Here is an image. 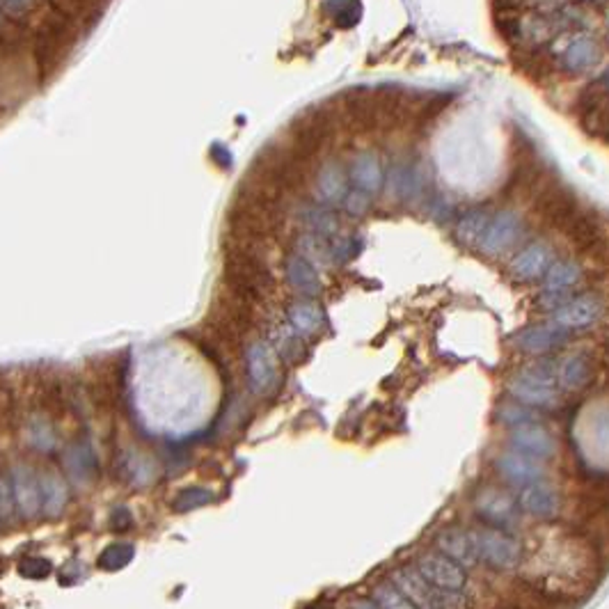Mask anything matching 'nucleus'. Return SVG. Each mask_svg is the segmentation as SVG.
<instances>
[{
	"instance_id": "obj_1",
	"label": "nucleus",
	"mask_w": 609,
	"mask_h": 609,
	"mask_svg": "<svg viewBox=\"0 0 609 609\" xmlns=\"http://www.w3.org/2000/svg\"><path fill=\"white\" fill-rule=\"evenodd\" d=\"M389 584L415 605V609H468V596L463 591L433 587L421 578V572L415 566L394 571Z\"/></svg>"
},
{
	"instance_id": "obj_2",
	"label": "nucleus",
	"mask_w": 609,
	"mask_h": 609,
	"mask_svg": "<svg viewBox=\"0 0 609 609\" xmlns=\"http://www.w3.org/2000/svg\"><path fill=\"white\" fill-rule=\"evenodd\" d=\"M225 282L234 298L257 300L271 287V273L257 254L247 250L231 253L225 262Z\"/></svg>"
},
{
	"instance_id": "obj_3",
	"label": "nucleus",
	"mask_w": 609,
	"mask_h": 609,
	"mask_svg": "<svg viewBox=\"0 0 609 609\" xmlns=\"http://www.w3.org/2000/svg\"><path fill=\"white\" fill-rule=\"evenodd\" d=\"M472 546L477 550V557L497 571H511L521 562V546L511 536L502 534L497 530H479L470 531Z\"/></svg>"
},
{
	"instance_id": "obj_4",
	"label": "nucleus",
	"mask_w": 609,
	"mask_h": 609,
	"mask_svg": "<svg viewBox=\"0 0 609 609\" xmlns=\"http://www.w3.org/2000/svg\"><path fill=\"white\" fill-rule=\"evenodd\" d=\"M247 383L257 394H271L278 385V363L275 353L263 342H254L246 348Z\"/></svg>"
},
{
	"instance_id": "obj_5",
	"label": "nucleus",
	"mask_w": 609,
	"mask_h": 609,
	"mask_svg": "<svg viewBox=\"0 0 609 609\" xmlns=\"http://www.w3.org/2000/svg\"><path fill=\"white\" fill-rule=\"evenodd\" d=\"M7 477H10L12 493H14L16 513H21L26 521L38 518L39 511H44L42 481L28 465H14Z\"/></svg>"
},
{
	"instance_id": "obj_6",
	"label": "nucleus",
	"mask_w": 609,
	"mask_h": 609,
	"mask_svg": "<svg viewBox=\"0 0 609 609\" xmlns=\"http://www.w3.org/2000/svg\"><path fill=\"white\" fill-rule=\"evenodd\" d=\"M603 314L605 304L598 296H578V298L562 303V307H557V310H552V323H557L566 330H580V328L598 323Z\"/></svg>"
},
{
	"instance_id": "obj_7",
	"label": "nucleus",
	"mask_w": 609,
	"mask_h": 609,
	"mask_svg": "<svg viewBox=\"0 0 609 609\" xmlns=\"http://www.w3.org/2000/svg\"><path fill=\"white\" fill-rule=\"evenodd\" d=\"M415 568L421 572V578H424L426 582H431L433 587L438 588L463 591V588H465V582H468L465 568H461L456 562L445 557L442 552H429V555H424V557L415 563Z\"/></svg>"
},
{
	"instance_id": "obj_8",
	"label": "nucleus",
	"mask_w": 609,
	"mask_h": 609,
	"mask_svg": "<svg viewBox=\"0 0 609 609\" xmlns=\"http://www.w3.org/2000/svg\"><path fill=\"white\" fill-rule=\"evenodd\" d=\"M521 237H522L521 216L513 213V211H499L497 216L490 221L488 229L483 234L479 247H481V253L490 254V257H499V254H505Z\"/></svg>"
},
{
	"instance_id": "obj_9",
	"label": "nucleus",
	"mask_w": 609,
	"mask_h": 609,
	"mask_svg": "<svg viewBox=\"0 0 609 609\" xmlns=\"http://www.w3.org/2000/svg\"><path fill=\"white\" fill-rule=\"evenodd\" d=\"M513 342L521 351L531 353V355H546L568 342V330L557 323H538V326H530L518 332Z\"/></svg>"
},
{
	"instance_id": "obj_10",
	"label": "nucleus",
	"mask_w": 609,
	"mask_h": 609,
	"mask_svg": "<svg viewBox=\"0 0 609 609\" xmlns=\"http://www.w3.org/2000/svg\"><path fill=\"white\" fill-rule=\"evenodd\" d=\"M511 446L513 452L530 456L534 461H546L555 456V438L543 429L541 424H527L521 429H513L511 433Z\"/></svg>"
},
{
	"instance_id": "obj_11",
	"label": "nucleus",
	"mask_w": 609,
	"mask_h": 609,
	"mask_svg": "<svg viewBox=\"0 0 609 609\" xmlns=\"http://www.w3.org/2000/svg\"><path fill=\"white\" fill-rule=\"evenodd\" d=\"M518 502H521V509L525 513L534 515L538 521H552L559 513V506H562L559 493L546 481H536L531 486H525L521 490Z\"/></svg>"
},
{
	"instance_id": "obj_12",
	"label": "nucleus",
	"mask_w": 609,
	"mask_h": 609,
	"mask_svg": "<svg viewBox=\"0 0 609 609\" xmlns=\"http://www.w3.org/2000/svg\"><path fill=\"white\" fill-rule=\"evenodd\" d=\"M600 60V48L587 35L572 38L559 53V67L568 74H584L588 69H594Z\"/></svg>"
},
{
	"instance_id": "obj_13",
	"label": "nucleus",
	"mask_w": 609,
	"mask_h": 609,
	"mask_svg": "<svg viewBox=\"0 0 609 609\" xmlns=\"http://www.w3.org/2000/svg\"><path fill=\"white\" fill-rule=\"evenodd\" d=\"M582 279V268H580L578 262H572V259H568V262H557L552 263V268L547 271L546 275V289H543V303L552 304L555 303V307L552 310H557L559 300L563 298V296L568 294V289H572L575 284Z\"/></svg>"
},
{
	"instance_id": "obj_14",
	"label": "nucleus",
	"mask_w": 609,
	"mask_h": 609,
	"mask_svg": "<svg viewBox=\"0 0 609 609\" xmlns=\"http://www.w3.org/2000/svg\"><path fill=\"white\" fill-rule=\"evenodd\" d=\"M497 470L499 474L506 479L513 486H531L536 481H543V468L538 465V461L530 456H522L518 452H506L497 458Z\"/></svg>"
},
{
	"instance_id": "obj_15",
	"label": "nucleus",
	"mask_w": 609,
	"mask_h": 609,
	"mask_svg": "<svg viewBox=\"0 0 609 609\" xmlns=\"http://www.w3.org/2000/svg\"><path fill=\"white\" fill-rule=\"evenodd\" d=\"M552 262V250L546 243H531L527 246L522 253H518V257L511 262V273L515 275L522 282H531V279H538L550 271Z\"/></svg>"
},
{
	"instance_id": "obj_16",
	"label": "nucleus",
	"mask_w": 609,
	"mask_h": 609,
	"mask_svg": "<svg viewBox=\"0 0 609 609\" xmlns=\"http://www.w3.org/2000/svg\"><path fill=\"white\" fill-rule=\"evenodd\" d=\"M479 513L486 518L488 522H493L495 527H513L518 521V513H515L513 499L509 495L499 493V490H483L477 499Z\"/></svg>"
},
{
	"instance_id": "obj_17",
	"label": "nucleus",
	"mask_w": 609,
	"mask_h": 609,
	"mask_svg": "<svg viewBox=\"0 0 609 609\" xmlns=\"http://www.w3.org/2000/svg\"><path fill=\"white\" fill-rule=\"evenodd\" d=\"M591 376H594V363L588 353L572 351L559 363V383L563 389L580 392L591 383Z\"/></svg>"
},
{
	"instance_id": "obj_18",
	"label": "nucleus",
	"mask_w": 609,
	"mask_h": 609,
	"mask_svg": "<svg viewBox=\"0 0 609 609\" xmlns=\"http://www.w3.org/2000/svg\"><path fill=\"white\" fill-rule=\"evenodd\" d=\"M351 181L355 190L371 195L380 190L383 184V168H380V158L376 152H360L351 161Z\"/></svg>"
},
{
	"instance_id": "obj_19",
	"label": "nucleus",
	"mask_w": 609,
	"mask_h": 609,
	"mask_svg": "<svg viewBox=\"0 0 609 609\" xmlns=\"http://www.w3.org/2000/svg\"><path fill=\"white\" fill-rule=\"evenodd\" d=\"M284 275H287L289 284L298 291V294L310 296V298L321 294L319 273H316V268L304 259V254H289V259L284 263Z\"/></svg>"
},
{
	"instance_id": "obj_20",
	"label": "nucleus",
	"mask_w": 609,
	"mask_h": 609,
	"mask_svg": "<svg viewBox=\"0 0 609 609\" xmlns=\"http://www.w3.org/2000/svg\"><path fill=\"white\" fill-rule=\"evenodd\" d=\"M438 547L445 557H449L452 562H456L461 568H472L479 562L477 550L472 546V538L465 531L449 530L445 534H440L438 538Z\"/></svg>"
},
{
	"instance_id": "obj_21",
	"label": "nucleus",
	"mask_w": 609,
	"mask_h": 609,
	"mask_svg": "<svg viewBox=\"0 0 609 609\" xmlns=\"http://www.w3.org/2000/svg\"><path fill=\"white\" fill-rule=\"evenodd\" d=\"M287 316H289L291 332H296L298 337L316 335L323 328V323H326L323 310H321L314 300H298V303L291 304Z\"/></svg>"
},
{
	"instance_id": "obj_22",
	"label": "nucleus",
	"mask_w": 609,
	"mask_h": 609,
	"mask_svg": "<svg viewBox=\"0 0 609 609\" xmlns=\"http://www.w3.org/2000/svg\"><path fill=\"white\" fill-rule=\"evenodd\" d=\"M316 188H319V195L326 202H339L346 200V174L344 170L339 168V163L335 161H328L323 163V168L319 170L316 174Z\"/></svg>"
},
{
	"instance_id": "obj_23",
	"label": "nucleus",
	"mask_w": 609,
	"mask_h": 609,
	"mask_svg": "<svg viewBox=\"0 0 609 609\" xmlns=\"http://www.w3.org/2000/svg\"><path fill=\"white\" fill-rule=\"evenodd\" d=\"M515 380L538 389H557L559 364L555 360H536L513 376Z\"/></svg>"
},
{
	"instance_id": "obj_24",
	"label": "nucleus",
	"mask_w": 609,
	"mask_h": 609,
	"mask_svg": "<svg viewBox=\"0 0 609 609\" xmlns=\"http://www.w3.org/2000/svg\"><path fill=\"white\" fill-rule=\"evenodd\" d=\"M490 221H493V218L488 216V211H483V209L468 211V213L458 221L456 238L463 243V246H477V243H481V238H483V234H486V229H488Z\"/></svg>"
},
{
	"instance_id": "obj_25",
	"label": "nucleus",
	"mask_w": 609,
	"mask_h": 609,
	"mask_svg": "<svg viewBox=\"0 0 609 609\" xmlns=\"http://www.w3.org/2000/svg\"><path fill=\"white\" fill-rule=\"evenodd\" d=\"M300 221L310 229V234H314L319 238H330L337 234V218L332 216L326 206L307 204L300 211Z\"/></svg>"
},
{
	"instance_id": "obj_26",
	"label": "nucleus",
	"mask_w": 609,
	"mask_h": 609,
	"mask_svg": "<svg viewBox=\"0 0 609 609\" xmlns=\"http://www.w3.org/2000/svg\"><path fill=\"white\" fill-rule=\"evenodd\" d=\"M39 481H42L44 513H46L48 518H55V515L63 513V509L67 506V486H64V481L58 474L53 472L42 474Z\"/></svg>"
},
{
	"instance_id": "obj_27",
	"label": "nucleus",
	"mask_w": 609,
	"mask_h": 609,
	"mask_svg": "<svg viewBox=\"0 0 609 609\" xmlns=\"http://www.w3.org/2000/svg\"><path fill=\"white\" fill-rule=\"evenodd\" d=\"M566 231H568V237H571V241L578 243L580 247H591L600 238L603 227H600L598 218L591 216L588 211L580 209V213L572 218L571 225L566 227Z\"/></svg>"
},
{
	"instance_id": "obj_28",
	"label": "nucleus",
	"mask_w": 609,
	"mask_h": 609,
	"mask_svg": "<svg viewBox=\"0 0 609 609\" xmlns=\"http://www.w3.org/2000/svg\"><path fill=\"white\" fill-rule=\"evenodd\" d=\"M509 392L513 394L518 401H522L525 405H534V408H552V405L559 404L557 389L530 388V385L521 383V380H515V379H511Z\"/></svg>"
},
{
	"instance_id": "obj_29",
	"label": "nucleus",
	"mask_w": 609,
	"mask_h": 609,
	"mask_svg": "<svg viewBox=\"0 0 609 609\" xmlns=\"http://www.w3.org/2000/svg\"><path fill=\"white\" fill-rule=\"evenodd\" d=\"M26 440L28 445L39 449V452H51L55 446V431H53V426L46 420L32 417L26 426Z\"/></svg>"
},
{
	"instance_id": "obj_30",
	"label": "nucleus",
	"mask_w": 609,
	"mask_h": 609,
	"mask_svg": "<svg viewBox=\"0 0 609 609\" xmlns=\"http://www.w3.org/2000/svg\"><path fill=\"white\" fill-rule=\"evenodd\" d=\"M373 603L380 609H415V605L410 603L405 596H401L392 584H379L373 588Z\"/></svg>"
},
{
	"instance_id": "obj_31",
	"label": "nucleus",
	"mask_w": 609,
	"mask_h": 609,
	"mask_svg": "<svg viewBox=\"0 0 609 609\" xmlns=\"http://www.w3.org/2000/svg\"><path fill=\"white\" fill-rule=\"evenodd\" d=\"M499 421L506 426H513V429H521V426L536 424L531 410L525 408V404H505L497 413Z\"/></svg>"
},
{
	"instance_id": "obj_32",
	"label": "nucleus",
	"mask_w": 609,
	"mask_h": 609,
	"mask_svg": "<svg viewBox=\"0 0 609 609\" xmlns=\"http://www.w3.org/2000/svg\"><path fill=\"white\" fill-rule=\"evenodd\" d=\"M213 495L204 488H186L184 493H179L177 502H174V509L177 511H190L197 509L202 505H209Z\"/></svg>"
},
{
	"instance_id": "obj_33",
	"label": "nucleus",
	"mask_w": 609,
	"mask_h": 609,
	"mask_svg": "<svg viewBox=\"0 0 609 609\" xmlns=\"http://www.w3.org/2000/svg\"><path fill=\"white\" fill-rule=\"evenodd\" d=\"M67 465L76 479L89 477V472H92V458H89L88 446H76V449H71Z\"/></svg>"
},
{
	"instance_id": "obj_34",
	"label": "nucleus",
	"mask_w": 609,
	"mask_h": 609,
	"mask_svg": "<svg viewBox=\"0 0 609 609\" xmlns=\"http://www.w3.org/2000/svg\"><path fill=\"white\" fill-rule=\"evenodd\" d=\"M133 550L131 546H113L105 550L104 559H101V566L104 568H120L131 559Z\"/></svg>"
},
{
	"instance_id": "obj_35",
	"label": "nucleus",
	"mask_w": 609,
	"mask_h": 609,
	"mask_svg": "<svg viewBox=\"0 0 609 609\" xmlns=\"http://www.w3.org/2000/svg\"><path fill=\"white\" fill-rule=\"evenodd\" d=\"M3 521L10 522L12 521V513L16 511V502H14V493H12V483H10V477H3Z\"/></svg>"
},
{
	"instance_id": "obj_36",
	"label": "nucleus",
	"mask_w": 609,
	"mask_h": 609,
	"mask_svg": "<svg viewBox=\"0 0 609 609\" xmlns=\"http://www.w3.org/2000/svg\"><path fill=\"white\" fill-rule=\"evenodd\" d=\"M344 202H346V204H344L346 206V211H351V213H363V211L369 206V195L363 193V190L353 188L351 193L346 195V200Z\"/></svg>"
},
{
	"instance_id": "obj_37",
	"label": "nucleus",
	"mask_w": 609,
	"mask_h": 609,
	"mask_svg": "<svg viewBox=\"0 0 609 609\" xmlns=\"http://www.w3.org/2000/svg\"><path fill=\"white\" fill-rule=\"evenodd\" d=\"M30 10H35V5H30V3H3V14H5L7 21L23 19V14Z\"/></svg>"
},
{
	"instance_id": "obj_38",
	"label": "nucleus",
	"mask_w": 609,
	"mask_h": 609,
	"mask_svg": "<svg viewBox=\"0 0 609 609\" xmlns=\"http://www.w3.org/2000/svg\"><path fill=\"white\" fill-rule=\"evenodd\" d=\"M39 568H46V571H48V563L42 562V559H39V562L30 559V562H28V563H23V572H26V575H39V572H38Z\"/></svg>"
},
{
	"instance_id": "obj_39",
	"label": "nucleus",
	"mask_w": 609,
	"mask_h": 609,
	"mask_svg": "<svg viewBox=\"0 0 609 609\" xmlns=\"http://www.w3.org/2000/svg\"><path fill=\"white\" fill-rule=\"evenodd\" d=\"M353 609H380V607L373 603V600H355V603H353Z\"/></svg>"
}]
</instances>
